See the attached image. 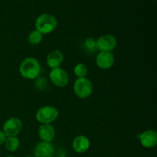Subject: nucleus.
I'll return each mask as SVG.
<instances>
[{
	"mask_svg": "<svg viewBox=\"0 0 157 157\" xmlns=\"http://www.w3.org/2000/svg\"><path fill=\"white\" fill-rule=\"evenodd\" d=\"M26 157H35V156H26Z\"/></svg>",
	"mask_w": 157,
	"mask_h": 157,
	"instance_id": "nucleus-21",
	"label": "nucleus"
},
{
	"mask_svg": "<svg viewBox=\"0 0 157 157\" xmlns=\"http://www.w3.org/2000/svg\"><path fill=\"white\" fill-rule=\"evenodd\" d=\"M74 73H75L77 78H86L87 73H88V69L85 64L79 63V64H76V66L74 68Z\"/></svg>",
	"mask_w": 157,
	"mask_h": 157,
	"instance_id": "nucleus-16",
	"label": "nucleus"
},
{
	"mask_svg": "<svg viewBox=\"0 0 157 157\" xmlns=\"http://www.w3.org/2000/svg\"><path fill=\"white\" fill-rule=\"evenodd\" d=\"M58 110L53 106H43L36 112L35 118L41 124H51L58 117Z\"/></svg>",
	"mask_w": 157,
	"mask_h": 157,
	"instance_id": "nucleus-3",
	"label": "nucleus"
},
{
	"mask_svg": "<svg viewBox=\"0 0 157 157\" xmlns=\"http://www.w3.org/2000/svg\"><path fill=\"white\" fill-rule=\"evenodd\" d=\"M49 78L52 84L58 87H64L69 83V75L61 67L53 68L49 73Z\"/></svg>",
	"mask_w": 157,
	"mask_h": 157,
	"instance_id": "nucleus-5",
	"label": "nucleus"
},
{
	"mask_svg": "<svg viewBox=\"0 0 157 157\" xmlns=\"http://www.w3.org/2000/svg\"><path fill=\"white\" fill-rule=\"evenodd\" d=\"M22 130V121L17 117H11L6 121L2 127V131L7 137L17 136Z\"/></svg>",
	"mask_w": 157,
	"mask_h": 157,
	"instance_id": "nucleus-6",
	"label": "nucleus"
},
{
	"mask_svg": "<svg viewBox=\"0 0 157 157\" xmlns=\"http://www.w3.org/2000/svg\"><path fill=\"white\" fill-rule=\"evenodd\" d=\"M84 47L85 49L90 53H93L97 50L96 48V40L93 38H87L84 41Z\"/></svg>",
	"mask_w": 157,
	"mask_h": 157,
	"instance_id": "nucleus-17",
	"label": "nucleus"
},
{
	"mask_svg": "<svg viewBox=\"0 0 157 157\" xmlns=\"http://www.w3.org/2000/svg\"><path fill=\"white\" fill-rule=\"evenodd\" d=\"M117 38L112 35H104L96 40V48L100 52H110L116 48Z\"/></svg>",
	"mask_w": 157,
	"mask_h": 157,
	"instance_id": "nucleus-7",
	"label": "nucleus"
},
{
	"mask_svg": "<svg viewBox=\"0 0 157 157\" xmlns=\"http://www.w3.org/2000/svg\"><path fill=\"white\" fill-rule=\"evenodd\" d=\"M35 85V87H36L38 89H39V90H44V89L47 87L48 81H46L45 78H36Z\"/></svg>",
	"mask_w": 157,
	"mask_h": 157,
	"instance_id": "nucleus-18",
	"label": "nucleus"
},
{
	"mask_svg": "<svg viewBox=\"0 0 157 157\" xmlns=\"http://www.w3.org/2000/svg\"><path fill=\"white\" fill-rule=\"evenodd\" d=\"M55 148L52 143L41 141L38 143L34 150L35 157H53Z\"/></svg>",
	"mask_w": 157,
	"mask_h": 157,
	"instance_id": "nucleus-10",
	"label": "nucleus"
},
{
	"mask_svg": "<svg viewBox=\"0 0 157 157\" xmlns=\"http://www.w3.org/2000/svg\"><path fill=\"white\" fill-rule=\"evenodd\" d=\"M38 134L41 141L52 143L55 137V130L52 124H41L38 128Z\"/></svg>",
	"mask_w": 157,
	"mask_h": 157,
	"instance_id": "nucleus-12",
	"label": "nucleus"
},
{
	"mask_svg": "<svg viewBox=\"0 0 157 157\" xmlns=\"http://www.w3.org/2000/svg\"><path fill=\"white\" fill-rule=\"evenodd\" d=\"M63 61H64V55L59 50H55L50 52L47 56V60H46L48 66L52 69L59 67Z\"/></svg>",
	"mask_w": 157,
	"mask_h": 157,
	"instance_id": "nucleus-13",
	"label": "nucleus"
},
{
	"mask_svg": "<svg viewBox=\"0 0 157 157\" xmlns=\"http://www.w3.org/2000/svg\"><path fill=\"white\" fill-rule=\"evenodd\" d=\"M141 145L145 148H153L157 144V133L153 130H147L139 135Z\"/></svg>",
	"mask_w": 157,
	"mask_h": 157,
	"instance_id": "nucleus-9",
	"label": "nucleus"
},
{
	"mask_svg": "<svg viewBox=\"0 0 157 157\" xmlns=\"http://www.w3.org/2000/svg\"><path fill=\"white\" fill-rule=\"evenodd\" d=\"M6 138H7V136L5 134L4 132L2 130H0V146L3 145L5 144V142L6 140Z\"/></svg>",
	"mask_w": 157,
	"mask_h": 157,
	"instance_id": "nucleus-19",
	"label": "nucleus"
},
{
	"mask_svg": "<svg viewBox=\"0 0 157 157\" xmlns=\"http://www.w3.org/2000/svg\"><path fill=\"white\" fill-rule=\"evenodd\" d=\"M7 157H15V156H7Z\"/></svg>",
	"mask_w": 157,
	"mask_h": 157,
	"instance_id": "nucleus-20",
	"label": "nucleus"
},
{
	"mask_svg": "<svg viewBox=\"0 0 157 157\" xmlns=\"http://www.w3.org/2000/svg\"><path fill=\"white\" fill-rule=\"evenodd\" d=\"M35 25V30L41 35H48L55 30L58 25V20L52 14L44 13L36 18Z\"/></svg>",
	"mask_w": 157,
	"mask_h": 157,
	"instance_id": "nucleus-2",
	"label": "nucleus"
},
{
	"mask_svg": "<svg viewBox=\"0 0 157 157\" xmlns=\"http://www.w3.org/2000/svg\"><path fill=\"white\" fill-rule=\"evenodd\" d=\"M19 73L25 79H36L41 73L39 61L35 58H26L20 64Z\"/></svg>",
	"mask_w": 157,
	"mask_h": 157,
	"instance_id": "nucleus-1",
	"label": "nucleus"
},
{
	"mask_svg": "<svg viewBox=\"0 0 157 157\" xmlns=\"http://www.w3.org/2000/svg\"><path fill=\"white\" fill-rule=\"evenodd\" d=\"M6 150L9 152H15L20 146V141L17 136H9L4 144Z\"/></svg>",
	"mask_w": 157,
	"mask_h": 157,
	"instance_id": "nucleus-14",
	"label": "nucleus"
},
{
	"mask_svg": "<svg viewBox=\"0 0 157 157\" xmlns=\"http://www.w3.org/2000/svg\"><path fill=\"white\" fill-rule=\"evenodd\" d=\"M90 142L87 136L84 135H79L74 139L72 142L73 150L78 153H84L89 150Z\"/></svg>",
	"mask_w": 157,
	"mask_h": 157,
	"instance_id": "nucleus-11",
	"label": "nucleus"
},
{
	"mask_svg": "<svg viewBox=\"0 0 157 157\" xmlns=\"http://www.w3.org/2000/svg\"><path fill=\"white\" fill-rule=\"evenodd\" d=\"M96 64L99 68L107 70L114 64V56L110 52H100L97 55Z\"/></svg>",
	"mask_w": 157,
	"mask_h": 157,
	"instance_id": "nucleus-8",
	"label": "nucleus"
},
{
	"mask_svg": "<svg viewBox=\"0 0 157 157\" xmlns=\"http://www.w3.org/2000/svg\"><path fill=\"white\" fill-rule=\"evenodd\" d=\"M74 92L78 98L85 99L89 98L93 92V84L87 78H77L74 84Z\"/></svg>",
	"mask_w": 157,
	"mask_h": 157,
	"instance_id": "nucleus-4",
	"label": "nucleus"
},
{
	"mask_svg": "<svg viewBox=\"0 0 157 157\" xmlns=\"http://www.w3.org/2000/svg\"><path fill=\"white\" fill-rule=\"evenodd\" d=\"M43 40V35H41L39 32L37 30H33L29 33L28 36V41L29 44L32 45H37L39 44Z\"/></svg>",
	"mask_w": 157,
	"mask_h": 157,
	"instance_id": "nucleus-15",
	"label": "nucleus"
}]
</instances>
